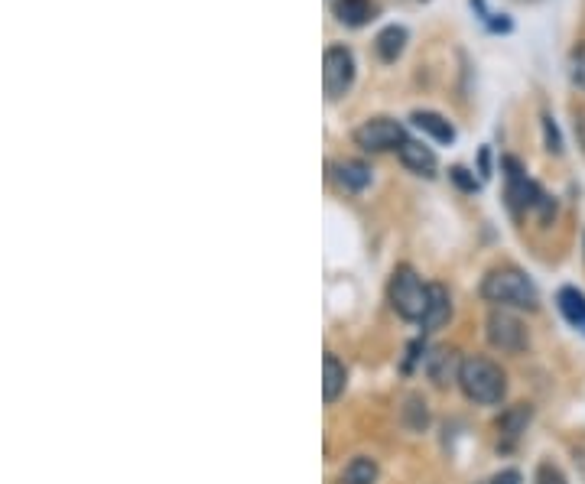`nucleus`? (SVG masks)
<instances>
[{
  "instance_id": "obj_18",
  "label": "nucleus",
  "mask_w": 585,
  "mask_h": 484,
  "mask_svg": "<svg viewBox=\"0 0 585 484\" xmlns=\"http://www.w3.org/2000/svg\"><path fill=\"white\" fill-rule=\"evenodd\" d=\"M569 75H572V85L585 91V43L572 49V56H569Z\"/></svg>"
},
{
  "instance_id": "obj_10",
  "label": "nucleus",
  "mask_w": 585,
  "mask_h": 484,
  "mask_svg": "<svg viewBox=\"0 0 585 484\" xmlns=\"http://www.w3.org/2000/svg\"><path fill=\"white\" fill-rule=\"evenodd\" d=\"M449 316H452V303H449L446 286L429 283V312H426V319L420 325L426 332H436V329H442V325L449 322Z\"/></svg>"
},
{
  "instance_id": "obj_19",
  "label": "nucleus",
  "mask_w": 585,
  "mask_h": 484,
  "mask_svg": "<svg viewBox=\"0 0 585 484\" xmlns=\"http://www.w3.org/2000/svg\"><path fill=\"white\" fill-rule=\"evenodd\" d=\"M543 130H546V150H550V153H563V137H559V130H556L550 114H543Z\"/></svg>"
},
{
  "instance_id": "obj_4",
  "label": "nucleus",
  "mask_w": 585,
  "mask_h": 484,
  "mask_svg": "<svg viewBox=\"0 0 585 484\" xmlns=\"http://www.w3.org/2000/svg\"><path fill=\"white\" fill-rule=\"evenodd\" d=\"M351 137H355V147H361L364 153H384V150H400L407 143V130L394 117H371Z\"/></svg>"
},
{
  "instance_id": "obj_21",
  "label": "nucleus",
  "mask_w": 585,
  "mask_h": 484,
  "mask_svg": "<svg viewBox=\"0 0 585 484\" xmlns=\"http://www.w3.org/2000/svg\"><path fill=\"white\" fill-rule=\"evenodd\" d=\"M449 176H452L455 182H459L462 189H468V192H475V189H478V179H472V176H468V169H462V166L449 169Z\"/></svg>"
},
{
  "instance_id": "obj_7",
  "label": "nucleus",
  "mask_w": 585,
  "mask_h": 484,
  "mask_svg": "<svg viewBox=\"0 0 585 484\" xmlns=\"http://www.w3.org/2000/svg\"><path fill=\"white\" fill-rule=\"evenodd\" d=\"M329 173L342 192H364L371 186V166L364 160H335Z\"/></svg>"
},
{
  "instance_id": "obj_17",
  "label": "nucleus",
  "mask_w": 585,
  "mask_h": 484,
  "mask_svg": "<svg viewBox=\"0 0 585 484\" xmlns=\"http://www.w3.org/2000/svg\"><path fill=\"white\" fill-rule=\"evenodd\" d=\"M472 7L481 13V23H485V30H488V33H511V30H514L511 17H507V13H491V10L485 7V0H472Z\"/></svg>"
},
{
  "instance_id": "obj_11",
  "label": "nucleus",
  "mask_w": 585,
  "mask_h": 484,
  "mask_svg": "<svg viewBox=\"0 0 585 484\" xmlns=\"http://www.w3.org/2000/svg\"><path fill=\"white\" fill-rule=\"evenodd\" d=\"M332 13L338 23L358 30V26H364L374 17V0H332Z\"/></svg>"
},
{
  "instance_id": "obj_15",
  "label": "nucleus",
  "mask_w": 585,
  "mask_h": 484,
  "mask_svg": "<svg viewBox=\"0 0 585 484\" xmlns=\"http://www.w3.org/2000/svg\"><path fill=\"white\" fill-rule=\"evenodd\" d=\"M377 481V462L368 455H355L342 468V484H374Z\"/></svg>"
},
{
  "instance_id": "obj_2",
  "label": "nucleus",
  "mask_w": 585,
  "mask_h": 484,
  "mask_svg": "<svg viewBox=\"0 0 585 484\" xmlns=\"http://www.w3.org/2000/svg\"><path fill=\"white\" fill-rule=\"evenodd\" d=\"M481 296L494 306H514V309H537V286L517 267H494L481 280Z\"/></svg>"
},
{
  "instance_id": "obj_16",
  "label": "nucleus",
  "mask_w": 585,
  "mask_h": 484,
  "mask_svg": "<svg viewBox=\"0 0 585 484\" xmlns=\"http://www.w3.org/2000/svg\"><path fill=\"white\" fill-rule=\"evenodd\" d=\"M527 423H530V407H514V410H507L504 416H501V423H498V429H501V436L507 439V446L524 433L527 429Z\"/></svg>"
},
{
  "instance_id": "obj_9",
  "label": "nucleus",
  "mask_w": 585,
  "mask_h": 484,
  "mask_svg": "<svg viewBox=\"0 0 585 484\" xmlns=\"http://www.w3.org/2000/svg\"><path fill=\"white\" fill-rule=\"evenodd\" d=\"M407 39H410L407 26L390 23V26H384V30L374 36V49H377V56H381L384 62H397L400 52L407 49Z\"/></svg>"
},
{
  "instance_id": "obj_14",
  "label": "nucleus",
  "mask_w": 585,
  "mask_h": 484,
  "mask_svg": "<svg viewBox=\"0 0 585 484\" xmlns=\"http://www.w3.org/2000/svg\"><path fill=\"white\" fill-rule=\"evenodd\" d=\"M410 121L423 130V134H429L433 140H439V143H452L455 140V127H452V121H446L442 114H436V111H413V117Z\"/></svg>"
},
{
  "instance_id": "obj_3",
  "label": "nucleus",
  "mask_w": 585,
  "mask_h": 484,
  "mask_svg": "<svg viewBox=\"0 0 585 484\" xmlns=\"http://www.w3.org/2000/svg\"><path fill=\"white\" fill-rule=\"evenodd\" d=\"M387 299L400 319L407 322H423L429 312V286L420 280V273L413 267H397L387 286Z\"/></svg>"
},
{
  "instance_id": "obj_22",
  "label": "nucleus",
  "mask_w": 585,
  "mask_h": 484,
  "mask_svg": "<svg viewBox=\"0 0 585 484\" xmlns=\"http://www.w3.org/2000/svg\"><path fill=\"white\" fill-rule=\"evenodd\" d=\"M491 484H520V472H514V468H507V472L494 475Z\"/></svg>"
},
{
  "instance_id": "obj_8",
  "label": "nucleus",
  "mask_w": 585,
  "mask_h": 484,
  "mask_svg": "<svg viewBox=\"0 0 585 484\" xmlns=\"http://www.w3.org/2000/svg\"><path fill=\"white\" fill-rule=\"evenodd\" d=\"M397 153H400V163L413 169L416 176H436V153L423 147L420 140H407Z\"/></svg>"
},
{
  "instance_id": "obj_6",
  "label": "nucleus",
  "mask_w": 585,
  "mask_h": 484,
  "mask_svg": "<svg viewBox=\"0 0 585 484\" xmlns=\"http://www.w3.org/2000/svg\"><path fill=\"white\" fill-rule=\"evenodd\" d=\"M488 342L494 348L507 351V355H517V351L527 348V329H524V322H520L517 316H511V312L494 309L491 316H488Z\"/></svg>"
},
{
  "instance_id": "obj_5",
  "label": "nucleus",
  "mask_w": 585,
  "mask_h": 484,
  "mask_svg": "<svg viewBox=\"0 0 585 484\" xmlns=\"http://www.w3.org/2000/svg\"><path fill=\"white\" fill-rule=\"evenodd\" d=\"M355 82V56L348 46H329L322 52V85L332 101L345 98Z\"/></svg>"
},
{
  "instance_id": "obj_1",
  "label": "nucleus",
  "mask_w": 585,
  "mask_h": 484,
  "mask_svg": "<svg viewBox=\"0 0 585 484\" xmlns=\"http://www.w3.org/2000/svg\"><path fill=\"white\" fill-rule=\"evenodd\" d=\"M455 381H459L462 394L468 400L481 403V407H494V403H501L504 394H507L504 371L494 361L478 358V355L459 361V374H455Z\"/></svg>"
},
{
  "instance_id": "obj_13",
  "label": "nucleus",
  "mask_w": 585,
  "mask_h": 484,
  "mask_svg": "<svg viewBox=\"0 0 585 484\" xmlns=\"http://www.w3.org/2000/svg\"><path fill=\"white\" fill-rule=\"evenodd\" d=\"M345 377H348L345 364L329 351V355L322 358V397H325V403H335L345 394Z\"/></svg>"
},
{
  "instance_id": "obj_12",
  "label": "nucleus",
  "mask_w": 585,
  "mask_h": 484,
  "mask_svg": "<svg viewBox=\"0 0 585 484\" xmlns=\"http://www.w3.org/2000/svg\"><path fill=\"white\" fill-rule=\"evenodd\" d=\"M556 306L563 312V319L585 335V293H579L576 286H563L556 293Z\"/></svg>"
},
{
  "instance_id": "obj_20",
  "label": "nucleus",
  "mask_w": 585,
  "mask_h": 484,
  "mask_svg": "<svg viewBox=\"0 0 585 484\" xmlns=\"http://www.w3.org/2000/svg\"><path fill=\"white\" fill-rule=\"evenodd\" d=\"M537 484H566V475L559 472L556 465H550V462H543L540 468H537Z\"/></svg>"
}]
</instances>
